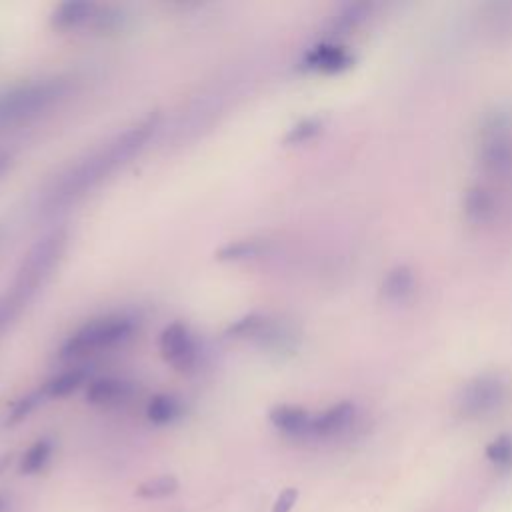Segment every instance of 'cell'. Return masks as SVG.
Wrapping results in <instances>:
<instances>
[{
    "instance_id": "6da1fadb",
    "label": "cell",
    "mask_w": 512,
    "mask_h": 512,
    "mask_svg": "<svg viewBox=\"0 0 512 512\" xmlns=\"http://www.w3.org/2000/svg\"><path fill=\"white\" fill-rule=\"evenodd\" d=\"M156 120V114L142 118L140 122L126 128L122 134H116L104 146L94 150L88 158L74 164L48 190L44 198V210H60L62 206H68L70 202L92 190L96 184H100L108 174H112L148 142V138L156 130Z\"/></svg>"
},
{
    "instance_id": "7a4b0ae2",
    "label": "cell",
    "mask_w": 512,
    "mask_h": 512,
    "mask_svg": "<svg viewBox=\"0 0 512 512\" xmlns=\"http://www.w3.org/2000/svg\"><path fill=\"white\" fill-rule=\"evenodd\" d=\"M66 248V234L56 230L38 240L22 258L12 284L0 294V334L22 314L28 302L50 278Z\"/></svg>"
},
{
    "instance_id": "3957f363",
    "label": "cell",
    "mask_w": 512,
    "mask_h": 512,
    "mask_svg": "<svg viewBox=\"0 0 512 512\" xmlns=\"http://www.w3.org/2000/svg\"><path fill=\"white\" fill-rule=\"evenodd\" d=\"M480 172L498 184L512 186V110L496 106L480 118L476 130Z\"/></svg>"
},
{
    "instance_id": "277c9868",
    "label": "cell",
    "mask_w": 512,
    "mask_h": 512,
    "mask_svg": "<svg viewBox=\"0 0 512 512\" xmlns=\"http://www.w3.org/2000/svg\"><path fill=\"white\" fill-rule=\"evenodd\" d=\"M136 326H138L136 318L124 312L94 318L66 338V342L60 346L58 356L64 360H70V358H80L86 354L110 350L114 346L128 342L136 332Z\"/></svg>"
},
{
    "instance_id": "5b68a950",
    "label": "cell",
    "mask_w": 512,
    "mask_h": 512,
    "mask_svg": "<svg viewBox=\"0 0 512 512\" xmlns=\"http://www.w3.org/2000/svg\"><path fill=\"white\" fill-rule=\"evenodd\" d=\"M512 396V384L502 372H482L470 378L456 396V410L462 418L478 420L500 412Z\"/></svg>"
},
{
    "instance_id": "8992f818",
    "label": "cell",
    "mask_w": 512,
    "mask_h": 512,
    "mask_svg": "<svg viewBox=\"0 0 512 512\" xmlns=\"http://www.w3.org/2000/svg\"><path fill=\"white\" fill-rule=\"evenodd\" d=\"M66 92V84L60 78L34 80L22 86L12 88L0 96V122H18L26 120L50 104H54Z\"/></svg>"
},
{
    "instance_id": "52a82bcc",
    "label": "cell",
    "mask_w": 512,
    "mask_h": 512,
    "mask_svg": "<svg viewBox=\"0 0 512 512\" xmlns=\"http://www.w3.org/2000/svg\"><path fill=\"white\" fill-rule=\"evenodd\" d=\"M230 338H248L260 348L272 352H294L298 346V332L280 320H272L262 314H248L228 326Z\"/></svg>"
},
{
    "instance_id": "ba28073f",
    "label": "cell",
    "mask_w": 512,
    "mask_h": 512,
    "mask_svg": "<svg viewBox=\"0 0 512 512\" xmlns=\"http://www.w3.org/2000/svg\"><path fill=\"white\" fill-rule=\"evenodd\" d=\"M360 422L358 406L352 402H336L320 412H310L304 440H336L350 436Z\"/></svg>"
},
{
    "instance_id": "9c48e42d",
    "label": "cell",
    "mask_w": 512,
    "mask_h": 512,
    "mask_svg": "<svg viewBox=\"0 0 512 512\" xmlns=\"http://www.w3.org/2000/svg\"><path fill=\"white\" fill-rule=\"evenodd\" d=\"M120 20V14L108 8L98 6L90 0H68L56 6L52 14V24L58 30H78V28H114Z\"/></svg>"
},
{
    "instance_id": "30bf717a",
    "label": "cell",
    "mask_w": 512,
    "mask_h": 512,
    "mask_svg": "<svg viewBox=\"0 0 512 512\" xmlns=\"http://www.w3.org/2000/svg\"><path fill=\"white\" fill-rule=\"evenodd\" d=\"M158 350L174 370L192 372L200 360L198 342L184 322H172L160 332Z\"/></svg>"
},
{
    "instance_id": "8fae6325",
    "label": "cell",
    "mask_w": 512,
    "mask_h": 512,
    "mask_svg": "<svg viewBox=\"0 0 512 512\" xmlns=\"http://www.w3.org/2000/svg\"><path fill=\"white\" fill-rule=\"evenodd\" d=\"M464 218L472 226H490L498 218L500 202L492 186L472 184L462 200Z\"/></svg>"
},
{
    "instance_id": "7c38bea8",
    "label": "cell",
    "mask_w": 512,
    "mask_h": 512,
    "mask_svg": "<svg viewBox=\"0 0 512 512\" xmlns=\"http://www.w3.org/2000/svg\"><path fill=\"white\" fill-rule=\"evenodd\" d=\"M350 64H352V54L348 52L346 46L336 44V42H320V44L308 48L306 54L302 56V66L306 70L324 72V74L342 72Z\"/></svg>"
},
{
    "instance_id": "4fadbf2b",
    "label": "cell",
    "mask_w": 512,
    "mask_h": 512,
    "mask_svg": "<svg viewBox=\"0 0 512 512\" xmlns=\"http://www.w3.org/2000/svg\"><path fill=\"white\" fill-rule=\"evenodd\" d=\"M134 394V384L122 378H100L90 382L86 398L96 406H116Z\"/></svg>"
},
{
    "instance_id": "5bb4252c",
    "label": "cell",
    "mask_w": 512,
    "mask_h": 512,
    "mask_svg": "<svg viewBox=\"0 0 512 512\" xmlns=\"http://www.w3.org/2000/svg\"><path fill=\"white\" fill-rule=\"evenodd\" d=\"M380 290H382V296L388 302L402 304V302H406V300H410L414 296V292H416V276L404 264L394 266V268H390L384 274Z\"/></svg>"
},
{
    "instance_id": "9a60e30c",
    "label": "cell",
    "mask_w": 512,
    "mask_h": 512,
    "mask_svg": "<svg viewBox=\"0 0 512 512\" xmlns=\"http://www.w3.org/2000/svg\"><path fill=\"white\" fill-rule=\"evenodd\" d=\"M268 418H270L272 426H274L276 430H280L282 434H286V436H290V438L304 440L310 412H308L306 408H302V406L280 404V406H276V408L270 410Z\"/></svg>"
},
{
    "instance_id": "2e32d148",
    "label": "cell",
    "mask_w": 512,
    "mask_h": 512,
    "mask_svg": "<svg viewBox=\"0 0 512 512\" xmlns=\"http://www.w3.org/2000/svg\"><path fill=\"white\" fill-rule=\"evenodd\" d=\"M370 12H372V4L368 2H352L342 6L328 24L330 34H346L350 30H356L360 24L368 20Z\"/></svg>"
},
{
    "instance_id": "e0dca14e",
    "label": "cell",
    "mask_w": 512,
    "mask_h": 512,
    "mask_svg": "<svg viewBox=\"0 0 512 512\" xmlns=\"http://www.w3.org/2000/svg\"><path fill=\"white\" fill-rule=\"evenodd\" d=\"M182 416V402L172 394H156L146 404V418L152 424L164 426Z\"/></svg>"
},
{
    "instance_id": "ac0fdd59",
    "label": "cell",
    "mask_w": 512,
    "mask_h": 512,
    "mask_svg": "<svg viewBox=\"0 0 512 512\" xmlns=\"http://www.w3.org/2000/svg\"><path fill=\"white\" fill-rule=\"evenodd\" d=\"M88 374L82 368H70L66 372H60L58 376H54L52 380H48L40 392L44 398H64L68 394H72L74 390H78L84 382H86Z\"/></svg>"
},
{
    "instance_id": "d6986e66",
    "label": "cell",
    "mask_w": 512,
    "mask_h": 512,
    "mask_svg": "<svg viewBox=\"0 0 512 512\" xmlns=\"http://www.w3.org/2000/svg\"><path fill=\"white\" fill-rule=\"evenodd\" d=\"M52 442L48 438H40L34 444H30V448L24 452L22 460H20V472L26 476L38 474L40 470H44V466L48 464L50 456H52Z\"/></svg>"
},
{
    "instance_id": "ffe728a7",
    "label": "cell",
    "mask_w": 512,
    "mask_h": 512,
    "mask_svg": "<svg viewBox=\"0 0 512 512\" xmlns=\"http://www.w3.org/2000/svg\"><path fill=\"white\" fill-rule=\"evenodd\" d=\"M266 250V244L262 240H234L224 244L218 252L216 258L218 260H248V258H256Z\"/></svg>"
},
{
    "instance_id": "44dd1931",
    "label": "cell",
    "mask_w": 512,
    "mask_h": 512,
    "mask_svg": "<svg viewBox=\"0 0 512 512\" xmlns=\"http://www.w3.org/2000/svg\"><path fill=\"white\" fill-rule=\"evenodd\" d=\"M488 462L498 470H512V434H500L486 446Z\"/></svg>"
},
{
    "instance_id": "7402d4cb",
    "label": "cell",
    "mask_w": 512,
    "mask_h": 512,
    "mask_svg": "<svg viewBox=\"0 0 512 512\" xmlns=\"http://www.w3.org/2000/svg\"><path fill=\"white\" fill-rule=\"evenodd\" d=\"M178 488V480L174 476H158V478H152L144 484L138 486L136 494L140 498H146V500H156V498H166L170 494H174Z\"/></svg>"
},
{
    "instance_id": "603a6c76",
    "label": "cell",
    "mask_w": 512,
    "mask_h": 512,
    "mask_svg": "<svg viewBox=\"0 0 512 512\" xmlns=\"http://www.w3.org/2000/svg\"><path fill=\"white\" fill-rule=\"evenodd\" d=\"M320 132V120L316 118H306L302 122H298L296 126H292L284 138L286 144H300L310 140L312 136H316Z\"/></svg>"
},
{
    "instance_id": "cb8c5ba5",
    "label": "cell",
    "mask_w": 512,
    "mask_h": 512,
    "mask_svg": "<svg viewBox=\"0 0 512 512\" xmlns=\"http://www.w3.org/2000/svg\"><path fill=\"white\" fill-rule=\"evenodd\" d=\"M42 400H44V396H42L40 388L34 390V392H30V394H26L24 398H20V400L12 406V412H10V418H8V420H10V422H18V420L26 418Z\"/></svg>"
},
{
    "instance_id": "d4e9b609",
    "label": "cell",
    "mask_w": 512,
    "mask_h": 512,
    "mask_svg": "<svg viewBox=\"0 0 512 512\" xmlns=\"http://www.w3.org/2000/svg\"><path fill=\"white\" fill-rule=\"evenodd\" d=\"M296 498H298L296 488H286L284 492H280V496L272 504V512H290L292 506L296 504Z\"/></svg>"
},
{
    "instance_id": "484cf974",
    "label": "cell",
    "mask_w": 512,
    "mask_h": 512,
    "mask_svg": "<svg viewBox=\"0 0 512 512\" xmlns=\"http://www.w3.org/2000/svg\"><path fill=\"white\" fill-rule=\"evenodd\" d=\"M8 462H10V456H2V458H0V472L8 466Z\"/></svg>"
},
{
    "instance_id": "4316f807",
    "label": "cell",
    "mask_w": 512,
    "mask_h": 512,
    "mask_svg": "<svg viewBox=\"0 0 512 512\" xmlns=\"http://www.w3.org/2000/svg\"><path fill=\"white\" fill-rule=\"evenodd\" d=\"M2 510H4V500L0 498V512H2Z\"/></svg>"
},
{
    "instance_id": "83f0119b",
    "label": "cell",
    "mask_w": 512,
    "mask_h": 512,
    "mask_svg": "<svg viewBox=\"0 0 512 512\" xmlns=\"http://www.w3.org/2000/svg\"><path fill=\"white\" fill-rule=\"evenodd\" d=\"M0 238H2V228H0Z\"/></svg>"
}]
</instances>
